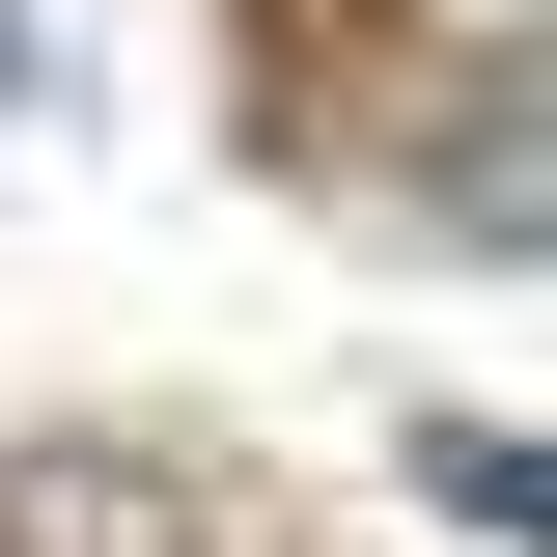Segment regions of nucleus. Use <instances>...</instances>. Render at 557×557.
Masks as SVG:
<instances>
[{
    "label": "nucleus",
    "mask_w": 557,
    "mask_h": 557,
    "mask_svg": "<svg viewBox=\"0 0 557 557\" xmlns=\"http://www.w3.org/2000/svg\"><path fill=\"white\" fill-rule=\"evenodd\" d=\"M0 84H28V57H0Z\"/></svg>",
    "instance_id": "f257e3e1"
}]
</instances>
